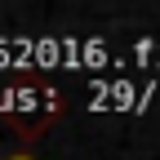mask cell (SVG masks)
<instances>
[{
	"instance_id": "7a4b0ae2",
	"label": "cell",
	"mask_w": 160,
	"mask_h": 160,
	"mask_svg": "<svg viewBox=\"0 0 160 160\" xmlns=\"http://www.w3.org/2000/svg\"><path fill=\"white\" fill-rule=\"evenodd\" d=\"M5 160H36V156H27V151H18V156H5Z\"/></svg>"
},
{
	"instance_id": "6da1fadb",
	"label": "cell",
	"mask_w": 160,
	"mask_h": 160,
	"mask_svg": "<svg viewBox=\"0 0 160 160\" xmlns=\"http://www.w3.org/2000/svg\"><path fill=\"white\" fill-rule=\"evenodd\" d=\"M58 111H62V107H49V111H40V107H36V111H18V107H13V111H5V120H9V129H18L22 138H40Z\"/></svg>"
}]
</instances>
